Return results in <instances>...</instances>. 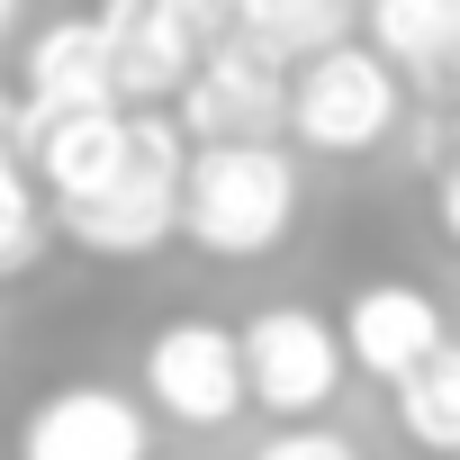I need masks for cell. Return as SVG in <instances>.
<instances>
[{
    "label": "cell",
    "instance_id": "1",
    "mask_svg": "<svg viewBox=\"0 0 460 460\" xmlns=\"http://www.w3.org/2000/svg\"><path fill=\"white\" fill-rule=\"evenodd\" d=\"M298 217V172L271 136H244V145H199L190 172H181V235L226 253V262H253L289 235Z\"/></svg>",
    "mask_w": 460,
    "mask_h": 460
},
{
    "label": "cell",
    "instance_id": "2",
    "mask_svg": "<svg viewBox=\"0 0 460 460\" xmlns=\"http://www.w3.org/2000/svg\"><path fill=\"white\" fill-rule=\"evenodd\" d=\"M181 172H190V145H181V118H127V163L64 199V235L82 253H154L172 226H181Z\"/></svg>",
    "mask_w": 460,
    "mask_h": 460
},
{
    "label": "cell",
    "instance_id": "3",
    "mask_svg": "<svg viewBox=\"0 0 460 460\" xmlns=\"http://www.w3.org/2000/svg\"><path fill=\"white\" fill-rule=\"evenodd\" d=\"M397 118H406L397 64L370 46H325L289 73V136L316 154H370L397 136Z\"/></svg>",
    "mask_w": 460,
    "mask_h": 460
},
{
    "label": "cell",
    "instance_id": "4",
    "mask_svg": "<svg viewBox=\"0 0 460 460\" xmlns=\"http://www.w3.org/2000/svg\"><path fill=\"white\" fill-rule=\"evenodd\" d=\"M289 127V64L262 55L253 37H208L199 73L181 82V136L199 145H244Z\"/></svg>",
    "mask_w": 460,
    "mask_h": 460
},
{
    "label": "cell",
    "instance_id": "5",
    "mask_svg": "<svg viewBox=\"0 0 460 460\" xmlns=\"http://www.w3.org/2000/svg\"><path fill=\"white\" fill-rule=\"evenodd\" d=\"M343 379V325H325L316 307H262L244 325V397H262L271 415H316Z\"/></svg>",
    "mask_w": 460,
    "mask_h": 460
},
{
    "label": "cell",
    "instance_id": "6",
    "mask_svg": "<svg viewBox=\"0 0 460 460\" xmlns=\"http://www.w3.org/2000/svg\"><path fill=\"white\" fill-rule=\"evenodd\" d=\"M91 19H100L109 82H118V100H127V109L172 100V91L199 73V55H208V28L181 10V0H100Z\"/></svg>",
    "mask_w": 460,
    "mask_h": 460
},
{
    "label": "cell",
    "instance_id": "7",
    "mask_svg": "<svg viewBox=\"0 0 460 460\" xmlns=\"http://www.w3.org/2000/svg\"><path fill=\"white\" fill-rule=\"evenodd\" d=\"M145 397L172 415V424H226L244 406V343L208 325V316H181L145 343Z\"/></svg>",
    "mask_w": 460,
    "mask_h": 460
},
{
    "label": "cell",
    "instance_id": "8",
    "mask_svg": "<svg viewBox=\"0 0 460 460\" xmlns=\"http://www.w3.org/2000/svg\"><path fill=\"white\" fill-rule=\"evenodd\" d=\"M145 406H127L118 388H55L28 424H19V460H145Z\"/></svg>",
    "mask_w": 460,
    "mask_h": 460
},
{
    "label": "cell",
    "instance_id": "9",
    "mask_svg": "<svg viewBox=\"0 0 460 460\" xmlns=\"http://www.w3.org/2000/svg\"><path fill=\"white\" fill-rule=\"evenodd\" d=\"M451 334H442V307L415 289V280H370L352 307H343V361H361L370 379H406V370H424L433 352H442Z\"/></svg>",
    "mask_w": 460,
    "mask_h": 460
},
{
    "label": "cell",
    "instance_id": "10",
    "mask_svg": "<svg viewBox=\"0 0 460 460\" xmlns=\"http://www.w3.org/2000/svg\"><path fill=\"white\" fill-rule=\"evenodd\" d=\"M73 109H127L118 82H109L100 19H55V28L28 37V118H73Z\"/></svg>",
    "mask_w": 460,
    "mask_h": 460
},
{
    "label": "cell",
    "instance_id": "11",
    "mask_svg": "<svg viewBox=\"0 0 460 460\" xmlns=\"http://www.w3.org/2000/svg\"><path fill=\"white\" fill-rule=\"evenodd\" d=\"M28 163L55 181V199H82L100 190L118 163H127V109H73V118H28L19 127Z\"/></svg>",
    "mask_w": 460,
    "mask_h": 460
},
{
    "label": "cell",
    "instance_id": "12",
    "mask_svg": "<svg viewBox=\"0 0 460 460\" xmlns=\"http://www.w3.org/2000/svg\"><path fill=\"white\" fill-rule=\"evenodd\" d=\"M370 46L397 73L451 82V64H460V0H370Z\"/></svg>",
    "mask_w": 460,
    "mask_h": 460
},
{
    "label": "cell",
    "instance_id": "13",
    "mask_svg": "<svg viewBox=\"0 0 460 460\" xmlns=\"http://www.w3.org/2000/svg\"><path fill=\"white\" fill-rule=\"evenodd\" d=\"M343 28H352V0H235V28L226 37H253L262 55L307 64V55L343 46Z\"/></svg>",
    "mask_w": 460,
    "mask_h": 460
},
{
    "label": "cell",
    "instance_id": "14",
    "mask_svg": "<svg viewBox=\"0 0 460 460\" xmlns=\"http://www.w3.org/2000/svg\"><path fill=\"white\" fill-rule=\"evenodd\" d=\"M397 424H406V442L460 460V343H442L424 370L397 379Z\"/></svg>",
    "mask_w": 460,
    "mask_h": 460
},
{
    "label": "cell",
    "instance_id": "15",
    "mask_svg": "<svg viewBox=\"0 0 460 460\" xmlns=\"http://www.w3.org/2000/svg\"><path fill=\"white\" fill-rule=\"evenodd\" d=\"M46 244V226H37V199H28V172H19V145H0V280L28 271Z\"/></svg>",
    "mask_w": 460,
    "mask_h": 460
},
{
    "label": "cell",
    "instance_id": "16",
    "mask_svg": "<svg viewBox=\"0 0 460 460\" xmlns=\"http://www.w3.org/2000/svg\"><path fill=\"white\" fill-rule=\"evenodd\" d=\"M253 460H361L343 433H325V424H289V433H271Z\"/></svg>",
    "mask_w": 460,
    "mask_h": 460
},
{
    "label": "cell",
    "instance_id": "17",
    "mask_svg": "<svg viewBox=\"0 0 460 460\" xmlns=\"http://www.w3.org/2000/svg\"><path fill=\"white\" fill-rule=\"evenodd\" d=\"M433 208H442V235H451V244H460V163H451V172H442V190H433Z\"/></svg>",
    "mask_w": 460,
    "mask_h": 460
},
{
    "label": "cell",
    "instance_id": "18",
    "mask_svg": "<svg viewBox=\"0 0 460 460\" xmlns=\"http://www.w3.org/2000/svg\"><path fill=\"white\" fill-rule=\"evenodd\" d=\"M181 10H190L208 37H226V28H235V0H181Z\"/></svg>",
    "mask_w": 460,
    "mask_h": 460
},
{
    "label": "cell",
    "instance_id": "19",
    "mask_svg": "<svg viewBox=\"0 0 460 460\" xmlns=\"http://www.w3.org/2000/svg\"><path fill=\"white\" fill-rule=\"evenodd\" d=\"M0 145H19V100L0 91Z\"/></svg>",
    "mask_w": 460,
    "mask_h": 460
},
{
    "label": "cell",
    "instance_id": "20",
    "mask_svg": "<svg viewBox=\"0 0 460 460\" xmlns=\"http://www.w3.org/2000/svg\"><path fill=\"white\" fill-rule=\"evenodd\" d=\"M19 10H28V0H0V46H10V28H19Z\"/></svg>",
    "mask_w": 460,
    "mask_h": 460
}]
</instances>
